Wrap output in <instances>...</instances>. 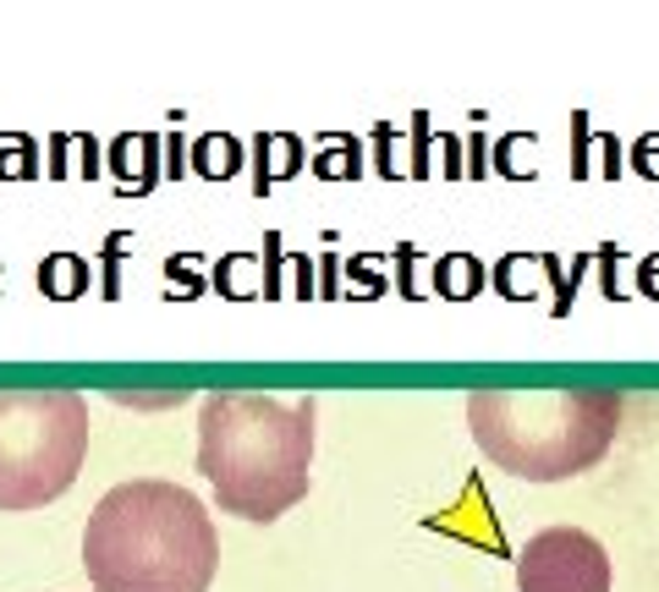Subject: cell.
Instances as JSON below:
<instances>
[{"mask_svg":"<svg viewBox=\"0 0 659 592\" xmlns=\"http://www.w3.org/2000/svg\"><path fill=\"white\" fill-rule=\"evenodd\" d=\"M517 592H610V554L582 526H544L517 554Z\"/></svg>","mask_w":659,"mask_h":592,"instance_id":"5b68a950","label":"cell"},{"mask_svg":"<svg viewBox=\"0 0 659 592\" xmlns=\"http://www.w3.org/2000/svg\"><path fill=\"white\" fill-rule=\"evenodd\" d=\"M83 570L94 592H209L220 532L193 488L138 477L94 504L83 526Z\"/></svg>","mask_w":659,"mask_h":592,"instance_id":"6da1fadb","label":"cell"},{"mask_svg":"<svg viewBox=\"0 0 659 592\" xmlns=\"http://www.w3.org/2000/svg\"><path fill=\"white\" fill-rule=\"evenodd\" d=\"M89 461V401L78 390H0V510L61 499Z\"/></svg>","mask_w":659,"mask_h":592,"instance_id":"277c9868","label":"cell"},{"mask_svg":"<svg viewBox=\"0 0 659 592\" xmlns=\"http://www.w3.org/2000/svg\"><path fill=\"white\" fill-rule=\"evenodd\" d=\"M467 428L500 472L522 483H560L588 472L610 450L621 428V395L615 390H473Z\"/></svg>","mask_w":659,"mask_h":592,"instance_id":"3957f363","label":"cell"},{"mask_svg":"<svg viewBox=\"0 0 659 592\" xmlns=\"http://www.w3.org/2000/svg\"><path fill=\"white\" fill-rule=\"evenodd\" d=\"M313 395H236L209 390L198 401V472L226 515L275 521L313 483Z\"/></svg>","mask_w":659,"mask_h":592,"instance_id":"7a4b0ae2","label":"cell"}]
</instances>
